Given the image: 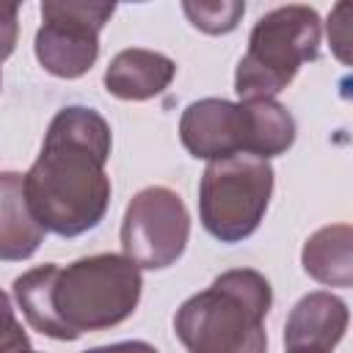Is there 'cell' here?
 <instances>
[{"label":"cell","mask_w":353,"mask_h":353,"mask_svg":"<svg viewBox=\"0 0 353 353\" xmlns=\"http://www.w3.org/2000/svg\"><path fill=\"white\" fill-rule=\"evenodd\" d=\"M188 237L190 215L176 190L152 185L130 199L121 221V248L130 262L163 270L185 254Z\"/></svg>","instance_id":"cell-8"},{"label":"cell","mask_w":353,"mask_h":353,"mask_svg":"<svg viewBox=\"0 0 353 353\" xmlns=\"http://www.w3.org/2000/svg\"><path fill=\"white\" fill-rule=\"evenodd\" d=\"M185 17L190 19L193 28H199L201 33L210 36H221V33H232L240 22V17L245 14V3L240 0H199V3H182Z\"/></svg>","instance_id":"cell-13"},{"label":"cell","mask_w":353,"mask_h":353,"mask_svg":"<svg viewBox=\"0 0 353 353\" xmlns=\"http://www.w3.org/2000/svg\"><path fill=\"white\" fill-rule=\"evenodd\" d=\"M141 268L124 254H94L61 268L55 262L14 279V298L28 325L50 339L74 342L85 331L124 323L141 301Z\"/></svg>","instance_id":"cell-2"},{"label":"cell","mask_w":353,"mask_h":353,"mask_svg":"<svg viewBox=\"0 0 353 353\" xmlns=\"http://www.w3.org/2000/svg\"><path fill=\"white\" fill-rule=\"evenodd\" d=\"M83 353H160L154 345L143 342V339H124V342H113V345H99Z\"/></svg>","instance_id":"cell-17"},{"label":"cell","mask_w":353,"mask_h":353,"mask_svg":"<svg viewBox=\"0 0 353 353\" xmlns=\"http://www.w3.org/2000/svg\"><path fill=\"white\" fill-rule=\"evenodd\" d=\"M273 196V165L254 154H232L207 163L199 185L201 226L221 243L251 237Z\"/></svg>","instance_id":"cell-6"},{"label":"cell","mask_w":353,"mask_h":353,"mask_svg":"<svg viewBox=\"0 0 353 353\" xmlns=\"http://www.w3.org/2000/svg\"><path fill=\"white\" fill-rule=\"evenodd\" d=\"M320 17L309 6H279L259 17L234 72L240 99H273L298 69L320 55Z\"/></svg>","instance_id":"cell-5"},{"label":"cell","mask_w":353,"mask_h":353,"mask_svg":"<svg viewBox=\"0 0 353 353\" xmlns=\"http://www.w3.org/2000/svg\"><path fill=\"white\" fill-rule=\"evenodd\" d=\"M17 17H19V6L0 0V61H6V58L14 52L17 33H19Z\"/></svg>","instance_id":"cell-16"},{"label":"cell","mask_w":353,"mask_h":353,"mask_svg":"<svg viewBox=\"0 0 353 353\" xmlns=\"http://www.w3.org/2000/svg\"><path fill=\"white\" fill-rule=\"evenodd\" d=\"M303 270L325 287L353 284V229L347 223H331L317 229L301 251Z\"/></svg>","instance_id":"cell-12"},{"label":"cell","mask_w":353,"mask_h":353,"mask_svg":"<svg viewBox=\"0 0 353 353\" xmlns=\"http://www.w3.org/2000/svg\"><path fill=\"white\" fill-rule=\"evenodd\" d=\"M174 74L176 63L168 55L143 47H130L110 58L105 69V91L119 99L143 102L163 94L171 85Z\"/></svg>","instance_id":"cell-10"},{"label":"cell","mask_w":353,"mask_h":353,"mask_svg":"<svg viewBox=\"0 0 353 353\" xmlns=\"http://www.w3.org/2000/svg\"><path fill=\"white\" fill-rule=\"evenodd\" d=\"M113 3L94 0H44L41 28L36 30V58L44 72L74 80L99 58V30L113 17Z\"/></svg>","instance_id":"cell-7"},{"label":"cell","mask_w":353,"mask_h":353,"mask_svg":"<svg viewBox=\"0 0 353 353\" xmlns=\"http://www.w3.org/2000/svg\"><path fill=\"white\" fill-rule=\"evenodd\" d=\"M347 14H350V6L347 3H339L331 11V17H328V41H331V47H334V52H336V58L342 63L350 61V55H347V47H350V22H347Z\"/></svg>","instance_id":"cell-15"},{"label":"cell","mask_w":353,"mask_h":353,"mask_svg":"<svg viewBox=\"0 0 353 353\" xmlns=\"http://www.w3.org/2000/svg\"><path fill=\"white\" fill-rule=\"evenodd\" d=\"M270 281L251 268L221 273L174 314V331L188 353H265Z\"/></svg>","instance_id":"cell-3"},{"label":"cell","mask_w":353,"mask_h":353,"mask_svg":"<svg viewBox=\"0 0 353 353\" xmlns=\"http://www.w3.org/2000/svg\"><path fill=\"white\" fill-rule=\"evenodd\" d=\"M30 339L14 314L8 295L0 290V353H28Z\"/></svg>","instance_id":"cell-14"},{"label":"cell","mask_w":353,"mask_h":353,"mask_svg":"<svg viewBox=\"0 0 353 353\" xmlns=\"http://www.w3.org/2000/svg\"><path fill=\"white\" fill-rule=\"evenodd\" d=\"M44 226L30 212L25 196V174L0 171V259H30L44 243Z\"/></svg>","instance_id":"cell-11"},{"label":"cell","mask_w":353,"mask_h":353,"mask_svg":"<svg viewBox=\"0 0 353 353\" xmlns=\"http://www.w3.org/2000/svg\"><path fill=\"white\" fill-rule=\"evenodd\" d=\"M110 124L83 105L61 108L41 152L25 174L30 212L58 237H80L99 226L110 207Z\"/></svg>","instance_id":"cell-1"},{"label":"cell","mask_w":353,"mask_h":353,"mask_svg":"<svg viewBox=\"0 0 353 353\" xmlns=\"http://www.w3.org/2000/svg\"><path fill=\"white\" fill-rule=\"evenodd\" d=\"M295 119L276 99H218L190 102L179 119V141L199 160L254 154L270 160L295 143Z\"/></svg>","instance_id":"cell-4"},{"label":"cell","mask_w":353,"mask_h":353,"mask_svg":"<svg viewBox=\"0 0 353 353\" xmlns=\"http://www.w3.org/2000/svg\"><path fill=\"white\" fill-rule=\"evenodd\" d=\"M347 303L325 290L303 295L287 323H284V347L287 353H331L347 331Z\"/></svg>","instance_id":"cell-9"},{"label":"cell","mask_w":353,"mask_h":353,"mask_svg":"<svg viewBox=\"0 0 353 353\" xmlns=\"http://www.w3.org/2000/svg\"><path fill=\"white\" fill-rule=\"evenodd\" d=\"M28 353H39V350H28Z\"/></svg>","instance_id":"cell-18"}]
</instances>
